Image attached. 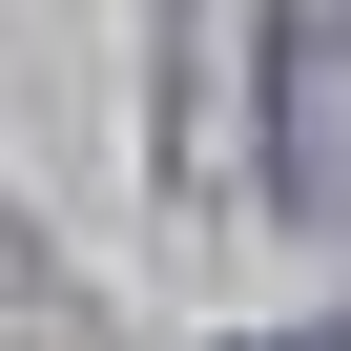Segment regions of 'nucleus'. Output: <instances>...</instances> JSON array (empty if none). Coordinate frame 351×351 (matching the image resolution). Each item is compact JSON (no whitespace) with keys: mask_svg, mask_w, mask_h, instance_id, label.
Here are the masks:
<instances>
[{"mask_svg":"<svg viewBox=\"0 0 351 351\" xmlns=\"http://www.w3.org/2000/svg\"><path fill=\"white\" fill-rule=\"evenodd\" d=\"M269 83H289V124H269L289 228H351V0H269Z\"/></svg>","mask_w":351,"mask_h":351,"instance_id":"nucleus-1","label":"nucleus"}]
</instances>
